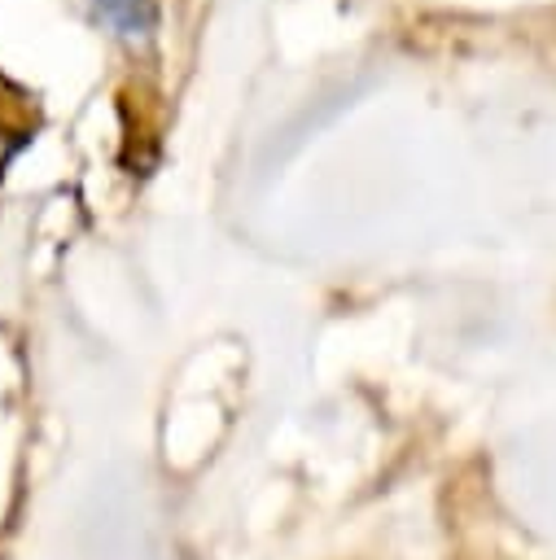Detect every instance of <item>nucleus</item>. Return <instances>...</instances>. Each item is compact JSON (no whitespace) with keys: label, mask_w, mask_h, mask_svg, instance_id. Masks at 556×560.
I'll return each instance as SVG.
<instances>
[{"label":"nucleus","mask_w":556,"mask_h":560,"mask_svg":"<svg viewBox=\"0 0 556 560\" xmlns=\"http://www.w3.org/2000/svg\"><path fill=\"white\" fill-rule=\"evenodd\" d=\"M101 9L123 35H144L149 22H153V4L149 0H101Z\"/></svg>","instance_id":"1"}]
</instances>
